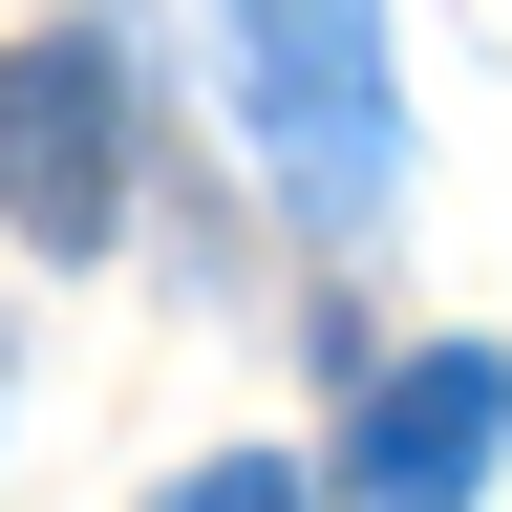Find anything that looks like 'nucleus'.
Returning a JSON list of instances; mask_svg holds the SVG:
<instances>
[{
  "label": "nucleus",
  "instance_id": "1",
  "mask_svg": "<svg viewBox=\"0 0 512 512\" xmlns=\"http://www.w3.org/2000/svg\"><path fill=\"white\" fill-rule=\"evenodd\" d=\"M235 22V107L320 214H384L406 171V107H384V0H214Z\"/></svg>",
  "mask_w": 512,
  "mask_h": 512
},
{
  "label": "nucleus",
  "instance_id": "2",
  "mask_svg": "<svg viewBox=\"0 0 512 512\" xmlns=\"http://www.w3.org/2000/svg\"><path fill=\"white\" fill-rule=\"evenodd\" d=\"M107 214H128V43L43 22L0 64V235L22 256H107Z\"/></svg>",
  "mask_w": 512,
  "mask_h": 512
},
{
  "label": "nucleus",
  "instance_id": "3",
  "mask_svg": "<svg viewBox=\"0 0 512 512\" xmlns=\"http://www.w3.org/2000/svg\"><path fill=\"white\" fill-rule=\"evenodd\" d=\"M491 448H512V363L427 342V363H384V384H363V427H342V512H470V491H491Z\"/></svg>",
  "mask_w": 512,
  "mask_h": 512
},
{
  "label": "nucleus",
  "instance_id": "4",
  "mask_svg": "<svg viewBox=\"0 0 512 512\" xmlns=\"http://www.w3.org/2000/svg\"><path fill=\"white\" fill-rule=\"evenodd\" d=\"M171 512H299V470H278V448H214V470H192Z\"/></svg>",
  "mask_w": 512,
  "mask_h": 512
}]
</instances>
